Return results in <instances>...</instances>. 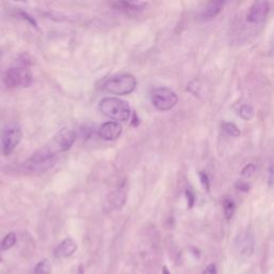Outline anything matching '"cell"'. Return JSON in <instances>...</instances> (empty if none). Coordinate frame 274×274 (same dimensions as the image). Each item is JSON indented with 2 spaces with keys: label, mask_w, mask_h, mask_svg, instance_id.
I'll return each instance as SVG.
<instances>
[{
  "label": "cell",
  "mask_w": 274,
  "mask_h": 274,
  "mask_svg": "<svg viewBox=\"0 0 274 274\" xmlns=\"http://www.w3.org/2000/svg\"><path fill=\"white\" fill-rule=\"evenodd\" d=\"M102 114L117 121H128L131 116V108L126 101L117 98H105L99 105Z\"/></svg>",
  "instance_id": "1"
},
{
  "label": "cell",
  "mask_w": 274,
  "mask_h": 274,
  "mask_svg": "<svg viewBox=\"0 0 274 274\" xmlns=\"http://www.w3.org/2000/svg\"><path fill=\"white\" fill-rule=\"evenodd\" d=\"M137 82L133 75L130 74H122L115 77L109 78L105 83L104 88L108 92L117 96H126L133 92L136 88Z\"/></svg>",
  "instance_id": "2"
},
{
  "label": "cell",
  "mask_w": 274,
  "mask_h": 274,
  "mask_svg": "<svg viewBox=\"0 0 274 274\" xmlns=\"http://www.w3.org/2000/svg\"><path fill=\"white\" fill-rule=\"evenodd\" d=\"M178 100L177 93L170 88H165V87L155 88L151 95V102L153 106L161 111L171 110L175 107L178 103Z\"/></svg>",
  "instance_id": "3"
},
{
  "label": "cell",
  "mask_w": 274,
  "mask_h": 274,
  "mask_svg": "<svg viewBox=\"0 0 274 274\" xmlns=\"http://www.w3.org/2000/svg\"><path fill=\"white\" fill-rule=\"evenodd\" d=\"M4 83L11 88H26L33 83V73L27 68H12L4 76Z\"/></svg>",
  "instance_id": "4"
},
{
  "label": "cell",
  "mask_w": 274,
  "mask_h": 274,
  "mask_svg": "<svg viewBox=\"0 0 274 274\" xmlns=\"http://www.w3.org/2000/svg\"><path fill=\"white\" fill-rule=\"evenodd\" d=\"M76 139V133L73 130L70 129H62L59 131L58 134L54 137V139L49 142L56 153L68 151L70 149Z\"/></svg>",
  "instance_id": "5"
},
{
  "label": "cell",
  "mask_w": 274,
  "mask_h": 274,
  "mask_svg": "<svg viewBox=\"0 0 274 274\" xmlns=\"http://www.w3.org/2000/svg\"><path fill=\"white\" fill-rule=\"evenodd\" d=\"M270 12V4L267 1H257L253 3L247 12L246 20L251 24H261L266 21Z\"/></svg>",
  "instance_id": "6"
},
{
  "label": "cell",
  "mask_w": 274,
  "mask_h": 274,
  "mask_svg": "<svg viewBox=\"0 0 274 274\" xmlns=\"http://www.w3.org/2000/svg\"><path fill=\"white\" fill-rule=\"evenodd\" d=\"M22 130L20 128H10L5 131L2 138V151L9 155L22 140Z\"/></svg>",
  "instance_id": "7"
},
{
  "label": "cell",
  "mask_w": 274,
  "mask_h": 274,
  "mask_svg": "<svg viewBox=\"0 0 274 274\" xmlns=\"http://www.w3.org/2000/svg\"><path fill=\"white\" fill-rule=\"evenodd\" d=\"M122 133V127L116 121H109L103 123L99 130V135L103 140H116Z\"/></svg>",
  "instance_id": "8"
},
{
  "label": "cell",
  "mask_w": 274,
  "mask_h": 274,
  "mask_svg": "<svg viewBox=\"0 0 274 274\" xmlns=\"http://www.w3.org/2000/svg\"><path fill=\"white\" fill-rule=\"evenodd\" d=\"M115 10H118L123 13L135 14L142 11L147 5V2L144 1H117L111 3Z\"/></svg>",
  "instance_id": "9"
},
{
  "label": "cell",
  "mask_w": 274,
  "mask_h": 274,
  "mask_svg": "<svg viewBox=\"0 0 274 274\" xmlns=\"http://www.w3.org/2000/svg\"><path fill=\"white\" fill-rule=\"evenodd\" d=\"M237 248H238L241 256H251L254 251V237L250 232H246L240 237Z\"/></svg>",
  "instance_id": "10"
},
{
  "label": "cell",
  "mask_w": 274,
  "mask_h": 274,
  "mask_svg": "<svg viewBox=\"0 0 274 274\" xmlns=\"http://www.w3.org/2000/svg\"><path fill=\"white\" fill-rule=\"evenodd\" d=\"M77 244L76 242L71 238H67L58 245L55 251V256L57 258H68L76 252Z\"/></svg>",
  "instance_id": "11"
},
{
  "label": "cell",
  "mask_w": 274,
  "mask_h": 274,
  "mask_svg": "<svg viewBox=\"0 0 274 274\" xmlns=\"http://www.w3.org/2000/svg\"><path fill=\"white\" fill-rule=\"evenodd\" d=\"M224 7L223 1H212L207 4L202 13V17L204 20H211V18L215 17L217 14L220 13Z\"/></svg>",
  "instance_id": "12"
},
{
  "label": "cell",
  "mask_w": 274,
  "mask_h": 274,
  "mask_svg": "<svg viewBox=\"0 0 274 274\" xmlns=\"http://www.w3.org/2000/svg\"><path fill=\"white\" fill-rule=\"evenodd\" d=\"M238 114L243 120L250 121V120L253 119L254 116H255V109L250 104H243L240 106V108L238 110Z\"/></svg>",
  "instance_id": "13"
},
{
  "label": "cell",
  "mask_w": 274,
  "mask_h": 274,
  "mask_svg": "<svg viewBox=\"0 0 274 274\" xmlns=\"http://www.w3.org/2000/svg\"><path fill=\"white\" fill-rule=\"evenodd\" d=\"M223 210H224V215H225L226 220H232L233 216L236 212V204L233 199L226 198L223 203Z\"/></svg>",
  "instance_id": "14"
},
{
  "label": "cell",
  "mask_w": 274,
  "mask_h": 274,
  "mask_svg": "<svg viewBox=\"0 0 274 274\" xmlns=\"http://www.w3.org/2000/svg\"><path fill=\"white\" fill-rule=\"evenodd\" d=\"M222 129L227 135L232 137H239L241 135L240 129L234 122H223Z\"/></svg>",
  "instance_id": "15"
},
{
  "label": "cell",
  "mask_w": 274,
  "mask_h": 274,
  "mask_svg": "<svg viewBox=\"0 0 274 274\" xmlns=\"http://www.w3.org/2000/svg\"><path fill=\"white\" fill-rule=\"evenodd\" d=\"M52 271V265L48 260L44 259L35 266L34 274H49Z\"/></svg>",
  "instance_id": "16"
},
{
  "label": "cell",
  "mask_w": 274,
  "mask_h": 274,
  "mask_svg": "<svg viewBox=\"0 0 274 274\" xmlns=\"http://www.w3.org/2000/svg\"><path fill=\"white\" fill-rule=\"evenodd\" d=\"M114 196L115 197L111 198V204H113V206H115L116 208H121L124 203H126V193L122 190L117 191Z\"/></svg>",
  "instance_id": "17"
},
{
  "label": "cell",
  "mask_w": 274,
  "mask_h": 274,
  "mask_svg": "<svg viewBox=\"0 0 274 274\" xmlns=\"http://www.w3.org/2000/svg\"><path fill=\"white\" fill-rule=\"evenodd\" d=\"M16 243V236L13 233H10L4 237V239L1 242L2 250H9L12 246H14Z\"/></svg>",
  "instance_id": "18"
},
{
  "label": "cell",
  "mask_w": 274,
  "mask_h": 274,
  "mask_svg": "<svg viewBox=\"0 0 274 274\" xmlns=\"http://www.w3.org/2000/svg\"><path fill=\"white\" fill-rule=\"evenodd\" d=\"M256 170H257L256 165H255L254 163H248L243 168H242L241 175H242V177H243V178L248 179V178H251L254 175L255 171H256Z\"/></svg>",
  "instance_id": "19"
},
{
  "label": "cell",
  "mask_w": 274,
  "mask_h": 274,
  "mask_svg": "<svg viewBox=\"0 0 274 274\" xmlns=\"http://www.w3.org/2000/svg\"><path fill=\"white\" fill-rule=\"evenodd\" d=\"M185 196H186V201H188V206L189 208H192L193 206L195 204V195L191 190H188L185 192Z\"/></svg>",
  "instance_id": "20"
},
{
  "label": "cell",
  "mask_w": 274,
  "mask_h": 274,
  "mask_svg": "<svg viewBox=\"0 0 274 274\" xmlns=\"http://www.w3.org/2000/svg\"><path fill=\"white\" fill-rule=\"evenodd\" d=\"M199 177H201V181H202V184L204 185V188H205V189H207V190H209L210 184H209V178H208L207 173H205V172H199Z\"/></svg>",
  "instance_id": "21"
},
{
  "label": "cell",
  "mask_w": 274,
  "mask_h": 274,
  "mask_svg": "<svg viewBox=\"0 0 274 274\" xmlns=\"http://www.w3.org/2000/svg\"><path fill=\"white\" fill-rule=\"evenodd\" d=\"M202 274H217V268L214 264H210L205 268Z\"/></svg>",
  "instance_id": "22"
},
{
  "label": "cell",
  "mask_w": 274,
  "mask_h": 274,
  "mask_svg": "<svg viewBox=\"0 0 274 274\" xmlns=\"http://www.w3.org/2000/svg\"><path fill=\"white\" fill-rule=\"evenodd\" d=\"M237 188H238V190L244 191V192H247L248 190H250V186H248V184L243 182V181H240V182L237 183Z\"/></svg>",
  "instance_id": "23"
},
{
  "label": "cell",
  "mask_w": 274,
  "mask_h": 274,
  "mask_svg": "<svg viewBox=\"0 0 274 274\" xmlns=\"http://www.w3.org/2000/svg\"><path fill=\"white\" fill-rule=\"evenodd\" d=\"M164 274H170V272H168V269L166 267H164Z\"/></svg>",
  "instance_id": "24"
},
{
  "label": "cell",
  "mask_w": 274,
  "mask_h": 274,
  "mask_svg": "<svg viewBox=\"0 0 274 274\" xmlns=\"http://www.w3.org/2000/svg\"><path fill=\"white\" fill-rule=\"evenodd\" d=\"M0 54H1V52H0Z\"/></svg>",
  "instance_id": "25"
}]
</instances>
